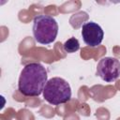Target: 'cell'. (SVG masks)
Wrapping results in <instances>:
<instances>
[{
	"instance_id": "6da1fadb",
	"label": "cell",
	"mask_w": 120,
	"mask_h": 120,
	"mask_svg": "<svg viewBox=\"0 0 120 120\" xmlns=\"http://www.w3.org/2000/svg\"><path fill=\"white\" fill-rule=\"evenodd\" d=\"M48 73L40 63H29L21 71L18 89L20 93L26 97H38L43 93Z\"/></svg>"
},
{
	"instance_id": "7a4b0ae2",
	"label": "cell",
	"mask_w": 120,
	"mask_h": 120,
	"mask_svg": "<svg viewBox=\"0 0 120 120\" xmlns=\"http://www.w3.org/2000/svg\"><path fill=\"white\" fill-rule=\"evenodd\" d=\"M58 34V23L50 15H37L33 20V35L38 43L47 45L53 42Z\"/></svg>"
},
{
	"instance_id": "3957f363",
	"label": "cell",
	"mask_w": 120,
	"mask_h": 120,
	"mask_svg": "<svg viewBox=\"0 0 120 120\" xmlns=\"http://www.w3.org/2000/svg\"><path fill=\"white\" fill-rule=\"evenodd\" d=\"M44 99L52 105L66 103L71 98V88L69 83L63 78L53 77L48 80L43 90Z\"/></svg>"
},
{
	"instance_id": "277c9868",
	"label": "cell",
	"mask_w": 120,
	"mask_h": 120,
	"mask_svg": "<svg viewBox=\"0 0 120 120\" xmlns=\"http://www.w3.org/2000/svg\"><path fill=\"white\" fill-rule=\"evenodd\" d=\"M96 73L106 82H114L120 76V61L114 57H103L98 63Z\"/></svg>"
},
{
	"instance_id": "5b68a950",
	"label": "cell",
	"mask_w": 120,
	"mask_h": 120,
	"mask_svg": "<svg viewBox=\"0 0 120 120\" xmlns=\"http://www.w3.org/2000/svg\"><path fill=\"white\" fill-rule=\"evenodd\" d=\"M82 37L86 45L94 48L101 44L104 38V32L97 22H87L82 26Z\"/></svg>"
},
{
	"instance_id": "8992f818",
	"label": "cell",
	"mask_w": 120,
	"mask_h": 120,
	"mask_svg": "<svg viewBox=\"0 0 120 120\" xmlns=\"http://www.w3.org/2000/svg\"><path fill=\"white\" fill-rule=\"evenodd\" d=\"M63 48H64L66 52L72 53V52H77L80 49V42L77 38H68V40L65 41V43L63 44Z\"/></svg>"
}]
</instances>
